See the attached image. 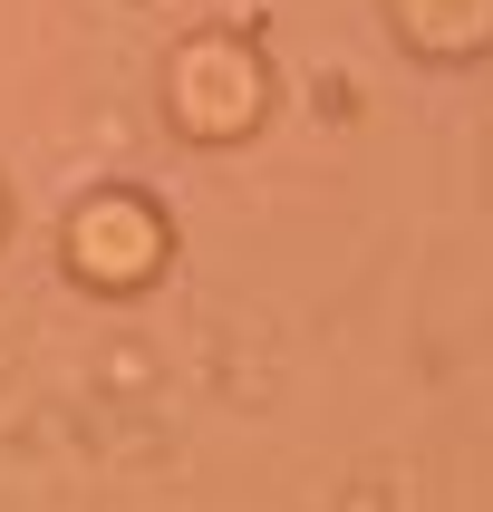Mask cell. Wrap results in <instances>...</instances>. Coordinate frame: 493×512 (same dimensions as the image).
Instances as JSON below:
<instances>
[{
  "label": "cell",
  "mask_w": 493,
  "mask_h": 512,
  "mask_svg": "<svg viewBox=\"0 0 493 512\" xmlns=\"http://www.w3.org/2000/svg\"><path fill=\"white\" fill-rule=\"evenodd\" d=\"M0 223H10V203H0Z\"/></svg>",
  "instance_id": "4"
},
{
  "label": "cell",
  "mask_w": 493,
  "mask_h": 512,
  "mask_svg": "<svg viewBox=\"0 0 493 512\" xmlns=\"http://www.w3.org/2000/svg\"><path fill=\"white\" fill-rule=\"evenodd\" d=\"M165 252H174V223H165V203L136 194V184L87 194L78 213H68V232H58L68 281L97 290V300H126V290H145L155 271H165Z\"/></svg>",
  "instance_id": "1"
},
{
  "label": "cell",
  "mask_w": 493,
  "mask_h": 512,
  "mask_svg": "<svg viewBox=\"0 0 493 512\" xmlns=\"http://www.w3.org/2000/svg\"><path fill=\"white\" fill-rule=\"evenodd\" d=\"M397 10V39L416 58H484L493 49V0H387Z\"/></svg>",
  "instance_id": "3"
},
{
  "label": "cell",
  "mask_w": 493,
  "mask_h": 512,
  "mask_svg": "<svg viewBox=\"0 0 493 512\" xmlns=\"http://www.w3.org/2000/svg\"><path fill=\"white\" fill-rule=\"evenodd\" d=\"M165 107L174 126L194 145H242L271 116V78H261L252 39H232V29H203V39H184L165 68Z\"/></svg>",
  "instance_id": "2"
}]
</instances>
